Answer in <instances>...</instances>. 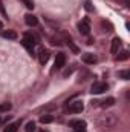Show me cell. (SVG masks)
Masks as SVG:
<instances>
[{"label": "cell", "mask_w": 130, "mask_h": 132, "mask_svg": "<svg viewBox=\"0 0 130 132\" xmlns=\"http://www.w3.org/2000/svg\"><path fill=\"white\" fill-rule=\"evenodd\" d=\"M119 48H121V40H119L118 37H115V38L112 40V48H110V51H112V54H116Z\"/></svg>", "instance_id": "cell-8"}, {"label": "cell", "mask_w": 130, "mask_h": 132, "mask_svg": "<svg viewBox=\"0 0 130 132\" xmlns=\"http://www.w3.org/2000/svg\"><path fill=\"white\" fill-rule=\"evenodd\" d=\"M22 45L31 52V54H34V45H35V40H34L32 34L26 32L25 35H23V40H22Z\"/></svg>", "instance_id": "cell-1"}, {"label": "cell", "mask_w": 130, "mask_h": 132, "mask_svg": "<svg viewBox=\"0 0 130 132\" xmlns=\"http://www.w3.org/2000/svg\"><path fill=\"white\" fill-rule=\"evenodd\" d=\"M25 22L29 25V26H35L37 23H38V20H37V17L35 15H32V14H28L26 17H25Z\"/></svg>", "instance_id": "cell-9"}, {"label": "cell", "mask_w": 130, "mask_h": 132, "mask_svg": "<svg viewBox=\"0 0 130 132\" xmlns=\"http://www.w3.org/2000/svg\"><path fill=\"white\" fill-rule=\"evenodd\" d=\"M78 31L83 34V35H89L90 32V26H89V23L84 20V22H81V23H78Z\"/></svg>", "instance_id": "cell-6"}, {"label": "cell", "mask_w": 130, "mask_h": 132, "mask_svg": "<svg viewBox=\"0 0 130 132\" xmlns=\"http://www.w3.org/2000/svg\"><path fill=\"white\" fill-rule=\"evenodd\" d=\"M26 132H34L35 131V123L34 121H29V123H26Z\"/></svg>", "instance_id": "cell-17"}, {"label": "cell", "mask_w": 130, "mask_h": 132, "mask_svg": "<svg viewBox=\"0 0 130 132\" xmlns=\"http://www.w3.org/2000/svg\"><path fill=\"white\" fill-rule=\"evenodd\" d=\"M41 132H48V131H41Z\"/></svg>", "instance_id": "cell-23"}, {"label": "cell", "mask_w": 130, "mask_h": 132, "mask_svg": "<svg viewBox=\"0 0 130 132\" xmlns=\"http://www.w3.org/2000/svg\"><path fill=\"white\" fill-rule=\"evenodd\" d=\"M83 109H84V104L81 101H72L67 104V111L72 114H80V112H83Z\"/></svg>", "instance_id": "cell-2"}, {"label": "cell", "mask_w": 130, "mask_h": 132, "mask_svg": "<svg viewBox=\"0 0 130 132\" xmlns=\"http://www.w3.org/2000/svg\"><path fill=\"white\" fill-rule=\"evenodd\" d=\"M107 83H103V81H97V83H94L92 85V89H90V92L92 94H103L104 91H107Z\"/></svg>", "instance_id": "cell-3"}, {"label": "cell", "mask_w": 130, "mask_h": 132, "mask_svg": "<svg viewBox=\"0 0 130 132\" xmlns=\"http://www.w3.org/2000/svg\"><path fill=\"white\" fill-rule=\"evenodd\" d=\"M23 2H25V5H26V8H28V9H32V8H34V3L31 2V0H23Z\"/></svg>", "instance_id": "cell-20"}, {"label": "cell", "mask_w": 130, "mask_h": 132, "mask_svg": "<svg viewBox=\"0 0 130 132\" xmlns=\"http://www.w3.org/2000/svg\"><path fill=\"white\" fill-rule=\"evenodd\" d=\"M17 126H18V123H11V125H8L5 128L3 132H17Z\"/></svg>", "instance_id": "cell-14"}, {"label": "cell", "mask_w": 130, "mask_h": 132, "mask_svg": "<svg viewBox=\"0 0 130 132\" xmlns=\"http://www.w3.org/2000/svg\"><path fill=\"white\" fill-rule=\"evenodd\" d=\"M66 45H67V46L70 48V51H72L73 54H78V52H80V49H78V48H77V46L73 45V42H72V40H70L69 37H66Z\"/></svg>", "instance_id": "cell-10"}, {"label": "cell", "mask_w": 130, "mask_h": 132, "mask_svg": "<svg viewBox=\"0 0 130 132\" xmlns=\"http://www.w3.org/2000/svg\"><path fill=\"white\" fill-rule=\"evenodd\" d=\"M2 37L9 38V40H15L17 38V32L15 31H5V32H2Z\"/></svg>", "instance_id": "cell-11"}, {"label": "cell", "mask_w": 130, "mask_h": 132, "mask_svg": "<svg viewBox=\"0 0 130 132\" xmlns=\"http://www.w3.org/2000/svg\"><path fill=\"white\" fill-rule=\"evenodd\" d=\"M49 57H51V54H49V51H48V49H41V51L38 52V60H40V63H41V65H44V63L49 60Z\"/></svg>", "instance_id": "cell-7"}, {"label": "cell", "mask_w": 130, "mask_h": 132, "mask_svg": "<svg viewBox=\"0 0 130 132\" xmlns=\"http://www.w3.org/2000/svg\"><path fill=\"white\" fill-rule=\"evenodd\" d=\"M81 60H83L84 63H87V65H94V63H97V62H98V59L94 55V54H90V52H86V54H83Z\"/></svg>", "instance_id": "cell-5"}, {"label": "cell", "mask_w": 130, "mask_h": 132, "mask_svg": "<svg viewBox=\"0 0 130 132\" xmlns=\"http://www.w3.org/2000/svg\"><path fill=\"white\" fill-rule=\"evenodd\" d=\"M73 131H75V132H86V125L78 126V128H73Z\"/></svg>", "instance_id": "cell-19"}, {"label": "cell", "mask_w": 130, "mask_h": 132, "mask_svg": "<svg viewBox=\"0 0 130 132\" xmlns=\"http://www.w3.org/2000/svg\"><path fill=\"white\" fill-rule=\"evenodd\" d=\"M9 109H11V104H9V103L0 104V111H2V112H6V111H9Z\"/></svg>", "instance_id": "cell-18"}, {"label": "cell", "mask_w": 130, "mask_h": 132, "mask_svg": "<svg viewBox=\"0 0 130 132\" xmlns=\"http://www.w3.org/2000/svg\"><path fill=\"white\" fill-rule=\"evenodd\" d=\"M129 57H130L129 51H123V52H119V55L116 57V60H118V62H124V60H127Z\"/></svg>", "instance_id": "cell-13"}, {"label": "cell", "mask_w": 130, "mask_h": 132, "mask_svg": "<svg viewBox=\"0 0 130 132\" xmlns=\"http://www.w3.org/2000/svg\"><path fill=\"white\" fill-rule=\"evenodd\" d=\"M66 63V55L63 54V52H58L57 54V59H55V63H54V66H55V69H60V68H63Z\"/></svg>", "instance_id": "cell-4"}, {"label": "cell", "mask_w": 130, "mask_h": 132, "mask_svg": "<svg viewBox=\"0 0 130 132\" xmlns=\"http://www.w3.org/2000/svg\"><path fill=\"white\" fill-rule=\"evenodd\" d=\"M118 75H119L121 78H124V80H129V78H130V72H129V71H119V72H118Z\"/></svg>", "instance_id": "cell-16"}, {"label": "cell", "mask_w": 130, "mask_h": 132, "mask_svg": "<svg viewBox=\"0 0 130 132\" xmlns=\"http://www.w3.org/2000/svg\"><path fill=\"white\" fill-rule=\"evenodd\" d=\"M2 28H3V23H2V22H0V29H2Z\"/></svg>", "instance_id": "cell-22"}, {"label": "cell", "mask_w": 130, "mask_h": 132, "mask_svg": "<svg viewBox=\"0 0 130 132\" xmlns=\"http://www.w3.org/2000/svg\"><path fill=\"white\" fill-rule=\"evenodd\" d=\"M84 8H86L87 11H92V9H94V8H92V2H90V0H87V2H86V5H84Z\"/></svg>", "instance_id": "cell-21"}, {"label": "cell", "mask_w": 130, "mask_h": 132, "mask_svg": "<svg viewBox=\"0 0 130 132\" xmlns=\"http://www.w3.org/2000/svg\"><path fill=\"white\" fill-rule=\"evenodd\" d=\"M40 121H41L43 125H48V123H52V121H54V117H51V115H43V117L40 118Z\"/></svg>", "instance_id": "cell-15"}, {"label": "cell", "mask_w": 130, "mask_h": 132, "mask_svg": "<svg viewBox=\"0 0 130 132\" xmlns=\"http://www.w3.org/2000/svg\"><path fill=\"white\" fill-rule=\"evenodd\" d=\"M113 104H115V98H112V97H109V98H106L104 101H101V108H110Z\"/></svg>", "instance_id": "cell-12"}]
</instances>
